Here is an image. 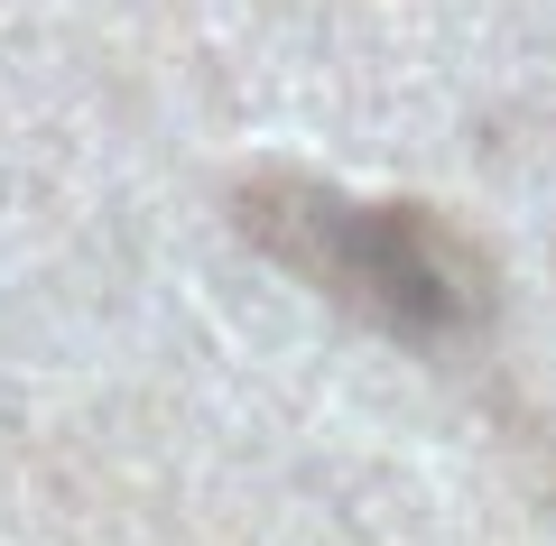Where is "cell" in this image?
<instances>
[{
	"mask_svg": "<svg viewBox=\"0 0 556 546\" xmlns=\"http://www.w3.org/2000/svg\"><path fill=\"white\" fill-rule=\"evenodd\" d=\"M251 232L278 259H298L325 296L399 333H455L482 306V269L417 214H362V204L306 195V186H269V195H251Z\"/></svg>",
	"mask_w": 556,
	"mask_h": 546,
	"instance_id": "cell-1",
	"label": "cell"
}]
</instances>
